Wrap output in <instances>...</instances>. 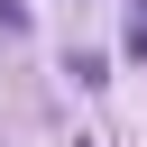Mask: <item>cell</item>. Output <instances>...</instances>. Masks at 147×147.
Segmentation results:
<instances>
[{
	"label": "cell",
	"mask_w": 147,
	"mask_h": 147,
	"mask_svg": "<svg viewBox=\"0 0 147 147\" xmlns=\"http://www.w3.org/2000/svg\"><path fill=\"white\" fill-rule=\"evenodd\" d=\"M64 74H74V83H110V64H101L92 46H74V55H64Z\"/></svg>",
	"instance_id": "obj_1"
},
{
	"label": "cell",
	"mask_w": 147,
	"mask_h": 147,
	"mask_svg": "<svg viewBox=\"0 0 147 147\" xmlns=\"http://www.w3.org/2000/svg\"><path fill=\"white\" fill-rule=\"evenodd\" d=\"M129 55H138V64H147V0H138V9H129Z\"/></svg>",
	"instance_id": "obj_2"
}]
</instances>
